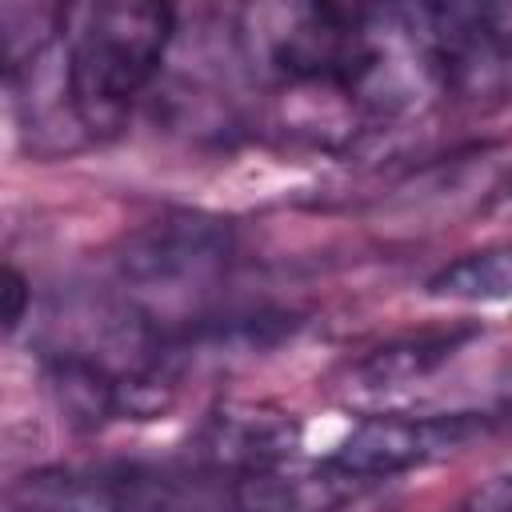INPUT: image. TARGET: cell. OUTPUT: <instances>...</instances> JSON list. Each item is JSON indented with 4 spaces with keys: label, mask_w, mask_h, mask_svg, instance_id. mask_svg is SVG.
Listing matches in <instances>:
<instances>
[{
    "label": "cell",
    "mask_w": 512,
    "mask_h": 512,
    "mask_svg": "<svg viewBox=\"0 0 512 512\" xmlns=\"http://www.w3.org/2000/svg\"><path fill=\"white\" fill-rule=\"evenodd\" d=\"M428 292L440 300H460V304H500L512 300V244L484 248L472 256L452 260L428 280Z\"/></svg>",
    "instance_id": "9"
},
{
    "label": "cell",
    "mask_w": 512,
    "mask_h": 512,
    "mask_svg": "<svg viewBox=\"0 0 512 512\" xmlns=\"http://www.w3.org/2000/svg\"><path fill=\"white\" fill-rule=\"evenodd\" d=\"M488 412H372L332 452V460L364 484H384L424 468L488 428Z\"/></svg>",
    "instance_id": "4"
},
{
    "label": "cell",
    "mask_w": 512,
    "mask_h": 512,
    "mask_svg": "<svg viewBox=\"0 0 512 512\" xmlns=\"http://www.w3.org/2000/svg\"><path fill=\"white\" fill-rule=\"evenodd\" d=\"M372 492L360 476L344 472L332 456L284 460L232 480V512H340Z\"/></svg>",
    "instance_id": "7"
},
{
    "label": "cell",
    "mask_w": 512,
    "mask_h": 512,
    "mask_svg": "<svg viewBox=\"0 0 512 512\" xmlns=\"http://www.w3.org/2000/svg\"><path fill=\"white\" fill-rule=\"evenodd\" d=\"M24 296H28V292H24V276H20L16 268H8V276H4V300H8V304H4V328H8V332L24 320Z\"/></svg>",
    "instance_id": "11"
},
{
    "label": "cell",
    "mask_w": 512,
    "mask_h": 512,
    "mask_svg": "<svg viewBox=\"0 0 512 512\" xmlns=\"http://www.w3.org/2000/svg\"><path fill=\"white\" fill-rule=\"evenodd\" d=\"M472 340V328H436V332H420V336H404L392 340L376 352H368L356 368H352V388L368 392V396H388L400 392L424 376H432L456 348H464Z\"/></svg>",
    "instance_id": "8"
},
{
    "label": "cell",
    "mask_w": 512,
    "mask_h": 512,
    "mask_svg": "<svg viewBox=\"0 0 512 512\" xmlns=\"http://www.w3.org/2000/svg\"><path fill=\"white\" fill-rule=\"evenodd\" d=\"M232 232L220 220L176 212L128 236L116 256V304L132 312L152 336L180 352L204 332L208 300L228 276Z\"/></svg>",
    "instance_id": "2"
},
{
    "label": "cell",
    "mask_w": 512,
    "mask_h": 512,
    "mask_svg": "<svg viewBox=\"0 0 512 512\" xmlns=\"http://www.w3.org/2000/svg\"><path fill=\"white\" fill-rule=\"evenodd\" d=\"M176 16L164 4H80L64 8V28L24 68L8 72L20 116L36 132L100 140L128 124L140 96L160 76Z\"/></svg>",
    "instance_id": "1"
},
{
    "label": "cell",
    "mask_w": 512,
    "mask_h": 512,
    "mask_svg": "<svg viewBox=\"0 0 512 512\" xmlns=\"http://www.w3.org/2000/svg\"><path fill=\"white\" fill-rule=\"evenodd\" d=\"M416 28L444 84H464L512 64V4L416 8Z\"/></svg>",
    "instance_id": "5"
},
{
    "label": "cell",
    "mask_w": 512,
    "mask_h": 512,
    "mask_svg": "<svg viewBox=\"0 0 512 512\" xmlns=\"http://www.w3.org/2000/svg\"><path fill=\"white\" fill-rule=\"evenodd\" d=\"M296 444H300V428L292 416L252 408V404H232V408L212 412L196 428L184 456L216 476L236 480V476L292 460Z\"/></svg>",
    "instance_id": "6"
},
{
    "label": "cell",
    "mask_w": 512,
    "mask_h": 512,
    "mask_svg": "<svg viewBox=\"0 0 512 512\" xmlns=\"http://www.w3.org/2000/svg\"><path fill=\"white\" fill-rule=\"evenodd\" d=\"M12 512H232V480L188 456L40 468L16 480Z\"/></svg>",
    "instance_id": "3"
},
{
    "label": "cell",
    "mask_w": 512,
    "mask_h": 512,
    "mask_svg": "<svg viewBox=\"0 0 512 512\" xmlns=\"http://www.w3.org/2000/svg\"><path fill=\"white\" fill-rule=\"evenodd\" d=\"M460 512H512V472L492 476L488 484H480Z\"/></svg>",
    "instance_id": "10"
}]
</instances>
